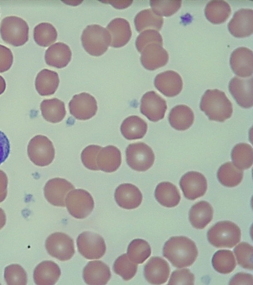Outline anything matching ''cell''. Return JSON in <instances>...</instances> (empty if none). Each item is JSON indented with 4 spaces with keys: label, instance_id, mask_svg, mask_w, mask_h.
I'll return each instance as SVG.
<instances>
[{
    "label": "cell",
    "instance_id": "25",
    "mask_svg": "<svg viewBox=\"0 0 253 285\" xmlns=\"http://www.w3.org/2000/svg\"><path fill=\"white\" fill-rule=\"evenodd\" d=\"M71 50L66 44L57 42L50 46L45 53V61L49 66L58 68L66 66L70 61Z\"/></svg>",
    "mask_w": 253,
    "mask_h": 285
},
{
    "label": "cell",
    "instance_id": "24",
    "mask_svg": "<svg viewBox=\"0 0 253 285\" xmlns=\"http://www.w3.org/2000/svg\"><path fill=\"white\" fill-rule=\"evenodd\" d=\"M61 271L58 265L52 261H44L39 264L34 272V280L38 285H53L58 280Z\"/></svg>",
    "mask_w": 253,
    "mask_h": 285
},
{
    "label": "cell",
    "instance_id": "49",
    "mask_svg": "<svg viewBox=\"0 0 253 285\" xmlns=\"http://www.w3.org/2000/svg\"><path fill=\"white\" fill-rule=\"evenodd\" d=\"M229 285H251L253 284V278L251 274L238 273L230 280Z\"/></svg>",
    "mask_w": 253,
    "mask_h": 285
},
{
    "label": "cell",
    "instance_id": "23",
    "mask_svg": "<svg viewBox=\"0 0 253 285\" xmlns=\"http://www.w3.org/2000/svg\"><path fill=\"white\" fill-rule=\"evenodd\" d=\"M111 41L110 46L114 48H120L125 46L131 36L129 23L123 18H115L107 26Z\"/></svg>",
    "mask_w": 253,
    "mask_h": 285
},
{
    "label": "cell",
    "instance_id": "7",
    "mask_svg": "<svg viewBox=\"0 0 253 285\" xmlns=\"http://www.w3.org/2000/svg\"><path fill=\"white\" fill-rule=\"evenodd\" d=\"M127 164L133 170L145 171L153 165L154 153L151 148L144 142L129 144L126 149Z\"/></svg>",
    "mask_w": 253,
    "mask_h": 285
},
{
    "label": "cell",
    "instance_id": "42",
    "mask_svg": "<svg viewBox=\"0 0 253 285\" xmlns=\"http://www.w3.org/2000/svg\"><path fill=\"white\" fill-rule=\"evenodd\" d=\"M234 251L238 264L245 269L252 270L253 246L247 242H242L235 247Z\"/></svg>",
    "mask_w": 253,
    "mask_h": 285
},
{
    "label": "cell",
    "instance_id": "1",
    "mask_svg": "<svg viewBox=\"0 0 253 285\" xmlns=\"http://www.w3.org/2000/svg\"><path fill=\"white\" fill-rule=\"evenodd\" d=\"M163 253L174 267L183 268L193 264L198 251L193 240L184 236H175L165 243Z\"/></svg>",
    "mask_w": 253,
    "mask_h": 285
},
{
    "label": "cell",
    "instance_id": "8",
    "mask_svg": "<svg viewBox=\"0 0 253 285\" xmlns=\"http://www.w3.org/2000/svg\"><path fill=\"white\" fill-rule=\"evenodd\" d=\"M65 204L72 216L77 219H84L92 212L94 201L92 196L86 190L74 189L67 195Z\"/></svg>",
    "mask_w": 253,
    "mask_h": 285
},
{
    "label": "cell",
    "instance_id": "40",
    "mask_svg": "<svg viewBox=\"0 0 253 285\" xmlns=\"http://www.w3.org/2000/svg\"><path fill=\"white\" fill-rule=\"evenodd\" d=\"M137 265L132 262L126 254L120 256L115 261L113 270L115 273L120 275L124 280L131 279L136 274Z\"/></svg>",
    "mask_w": 253,
    "mask_h": 285
},
{
    "label": "cell",
    "instance_id": "32",
    "mask_svg": "<svg viewBox=\"0 0 253 285\" xmlns=\"http://www.w3.org/2000/svg\"><path fill=\"white\" fill-rule=\"evenodd\" d=\"M40 108L43 118L52 123L61 121L66 114L64 103L57 98L42 100Z\"/></svg>",
    "mask_w": 253,
    "mask_h": 285
},
{
    "label": "cell",
    "instance_id": "10",
    "mask_svg": "<svg viewBox=\"0 0 253 285\" xmlns=\"http://www.w3.org/2000/svg\"><path fill=\"white\" fill-rule=\"evenodd\" d=\"M77 243L79 252L87 259H99L106 252L104 239L94 232L82 233L77 238Z\"/></svg>",
    "mask_w": 253,
    "mask_h": 285
},
{
    "label": "cell",
    "instance_id": "33",
    "mask_svg": "<svg viewBox=\"0 0 253 285\" xmlns=\"http://www.w3.org/2000/svg\"><path fill=\"white\" fill-rule=\"evenodd\" d=\"M231 13L229 4L224 0L209 1L205 8V15L207 19L215 24L224 22Z\"/></svg>",
    "mask_w": 253,
    "mask_h": 285
},
{
    "label": "cell",
    "instance_id": "12",
    "mask_svg": "<svg viewBox=\"0 0 253 285\" xmlns=\"http://www.w3.org/2000/svg\"><path fill=\"white\" fill-rule=\"evenodd\" d=\"M167 109L166 100L153 91L146 93L142 97L140 112L151 121L163 119Z\"/></svg>",
    "mask_w": 253,
    "mask_h": 285
},
{
    "label": "cell",
    "instance_id": "50",
    "mask_svg": "<svg viewBox=\"0 0 253 285\" xmlns=\"http://www.w3.org/2000/svg\"><path fill=\"white\" fill-rule=\"evenodd\" d=\"M8 179L6 174L0 170V203L6 197L7 193Z\"/></svg>",
    "mask_w": 253,
    "mask_h": 285
},
{
    "label": "cell",
    "instance_id": "4",
    "mask_svg": "<svg viewBox=\"0 0 253 285\" xmlns=\"http://www.w3.org/2000/svg\"><path fill=\"white\" fill-rule=\"evenodd\" d=\"M241 236L239 227L229 221L217 222L207 233L209 242L218 248L233 247L240 241Z\"/></svg>",
    "mask_w": 253,
    "mask_h": 285
},
{
    "label": "cell",
    "instance_id": "51",
    "mask_svg": "<svg viewBox=\"0 0 253 285\" xmlns=\"http://www.w3.org/2000/svg\"><path fill=\"white\" fill-rule=\"evenodd\" d=\"M105 2H109L111 3L116 8H125L126 7L129 6L132 2V1H105Z\"/></svg>",
    "mask_w": 253,
    "mask_h": 285
},
{
    "label": "cell",
    "instance_id": "11",
    "mask_svg": "<svg viewBox=\"0 0 253 285\" xmlns=\"http://www.w3.org/2000/svg\"><path fill=\"white\" fill-rule=\"evenodd\" d=\"M70 113L78 120H88L94 116L97 110L95 98L87 93L75 95L69 103Z\"/></svg>",
    "mask_w": 253,
    "mask_h": 285
},
{
    "label": "cell",
    "instance_id": "22",
    "mask_svg": "<svg viewBox=\"0 0 253 285\" xmlns=\"http://www.w3.org/2000/svg\"><path fill=\"white\" fill-rule=\"evenodd\" d=\"M85 283L90 285H106L111 277L109 267L101 261L89 262L83 270Z\"/></svg>",
    "mask_w": 253,
    "mask_h": 285
},
{
    "label": "cell",
    "instance_id": "45",
    "mask_svg": "<svg viewBox=\"0 0 253 285\" xmlns=\"http://www.w3.org/2000/svg\"><path fill=\"white\" fill-rule=\"evenodd\" d=\"M102 147L90 145L86 147L81 153V159L84 166L91 170H99L97 165V156Z\"/></svg>",
    "mask_w": 253,
    "mask_h": 285
},
{
    "label": "cell",
    "instance_id": "14",
    "mask_svg": "<svg viewBox=\"0 0 253 285\" xmlns=\"http://www.w3.org/2000/svg\"><path fill=\"white\" fill-rule=\"evenodd\" d=\"M74 189L73 185L65 179L55 178L49 180L45 185L44 195L51 204L64 207L67 195Z\"/></svg>",
    "mask_w": 253,
    "mask_h": 285
},
{
    "label": "cell",
    "instance_id": "28",
    "mask_svg": "<svg viewBox=\"0 0 253 285\" xmlns=\"http://www.w3.org/2000/svg\"><path fill=\"white\" fill-rule=\"evenodd\" d=\"M194 120L193 111L184 104L174 106L169 115V121L171 126L178 131H184L189 128L193 124Z\"/></svg>",
    "mask_w": 253,
    "mask_h": 285
},
{
    "label": "cell",
    "instance_id": "16",
    "mask_svg": "<svg viewBox=\"0 0 253 285\" xmlns=\"http://www.w3.org/2000/svg\"><path fill=\"white\" fill-rule=\"evenodd\" d=\"M229 32L234 37L244 38L253 32V10L242 8L236 11L228 24Z\"/></svg>",
    "mask_w": 253,
    "mask_h": 285
},
{
    "label": "cell",
    "instance_id": "13",
    "mask_svg": "<svg viewBox=\"0 0 253 285\" xmlns=\"http://www.w3.org/2000/svg\"><path fill=\"white\" fill-rule=\"evenodd\" d=\"M179 185L185 197L191 200L203 196L207 189V182L201 173L190 171L182 176Z\"/></svg>",
    "mask_w": 253,
    "mask_h": 285
},
{
    "label": "cell",
    "instance_id": "38",
    "mask_svg": "<svg viewBox=\"0 0 253 285\" xmlns=\"http://www.w3.org/2000/svg\"><path fill=\"white\" fill-rule=\"evenodd\" d=\"M151 253V249L148 243L140 238L131 241L127 251L129 259L136 264L143 263L150 256Z\"/></svg>",
    "mask_w": 253,
    "mask_h": 285
},
{
    "label": "cell",
    "instance_id": "37",
    "mask_svg": "<svg viewBox=\"0 0 253 285\" xmlns=\"http://www.w3.org/2000/svg\"><path fill=\"white\" fill-rule=\"evenodd\" d=\"M212 265L217 272L227 274L236 267V262L233 252L229 250H219L213 255Z\"/></svg>",
    "mask_w": 253,
    "mask_h": 285
},
{
    "label": "cell",
    "instance_id": "29",
    "mask_svg": "<svg viewBox=\"0 0 253 285\" xmlns=\"http://www.w3.org/2000/svg\"><path fill=\"white\" fill-rule=\"evenodd\" d=\"M59 83V77L56 72L44 69L37 74L35 80V87L41 95L48 96L54 94Z\"/></svg>",
    "mask_w": 253,
    "mask_h": 285
},
{
    "label": "cell",
    "instance_id": "39",
    "mask_svg": "<svg viewBox=\"0 0 253 285\" xmlns=\"http://www.w3.org/2000/svg\"><path fill=\"white\" fill-rule=\"evenodd\" d=\"M57 37V31L50 23H40L34 29V40L40 46L46 47L50 46L56 41Z\"/></svg>",
    "mask_w": 253,
    "mask_h": 285
},
{
    "label": "cell",
    "instance_id": "53",
    "mask_svg": "<svg viewBox=\"0 0 253 285\" xmlns=\"http://www.w3.org/2000/svg\"><path fill=\"white\" fill-rule=\"evenodd\" d=\"M6 83L3 78L0 76V95L2 94L5 90Z\"/></svg>",
    "mask_w": 253,
    "mask_h": 285
},
{
    "label": "cell",
    "instance_id": "5",
    "mask_svg": "<svg viewBox=\"0 0 253 285\" xmlns=\"http://www.w3.org/2000/svg\"><path fill=\"white\" fill-rule=\"evenodd\" d=\"M0 33L2 40L15 47L24 45L29 38V26L22 18L7 16L3 18L0 25Z\"/></svg>",
    "mask_w": 253,
    "mask_h": 285
},
{
    "label": "cell",
    "instance_id": "20",
    "mask_svg": "<svg viewBox=\"0 0 253 285\" xmlns=\"http://www.w3.org/2000/svg\"><path fill=\"white\" fill-rule=\"evenodd\" d=\"M168 263L160 257H152L145 264L144 275L148 282L153 285L165 283L169 275Z\"/></svg>",
    "mask_w": 253,
    "mask_h": 285
},
{
    "label": "cell",
    "instance_id": "36",
    "mask_svg": "<svg viewBox=\"0 0 253 285\" xmlns=\"http://www.w3.org/2000/svg\"><path fill=\"white\" fill-rule=\"evenodd\" d=\"M233 164L240 170L250 168L253 162V150L250 144L240 143L236 144L231 152Z\"/></svg>",
    "mask_w": 253,
    "mask_h": 285
},
{
    "label": "cell",
    "instance_id": "15",
    "mask_svg": "<svg viewBox=\"0 0 253 285\" xmlns=\"http://www.w3.org/2000/svg\"><path fill=\"white\" fill-rule=\"evenodd\" d=\"M253 78L242 79L234 77L229 83V90L240 106L248 108L253 105Z\"/></svg>",
    "mask_w": 253,
    "mask_h": 285
},
{
    "label": "cell",
    "instance_id": "2",
    "mask_svg": "<svg viewBox=\"0 0 253 285\" xmlns=\"http://www.w3.org/2000/svg\"><path fill=\"white\" fill-rule=\"evenodd\" d=\"M200 107L210 120L218 122L229 119L233 112L231 101L223 92L217 89L207 90L205 92Z\"/></svg>",
    "mask_w": 253,
    "mask_h": 285
},
{
    "label": "cell",
    "instance_id": "27",
    "mask_svg": "<svg viewBox=\"0 0 253 285\" xmlns=\"http://www.w3.org/2000/svg\"><path fill=\"white\" fill-rule=\"evenodd\" d=\"M211 205L207 201L196 203L189 211V218L191 225L197 229H203L210 223L213 217Z\"/></svg>",
    "mask_w": 253,
    "mask_h": 285
},
{
    "label": "cell",
    "instance_id": "43",
    "mask_svg": "<svg viewBox=\"0 0 253 285\" xmlns=\"http://www.w3.org/2000/svg\"><path fill=\"white\" fill-rule=\"evenodd\" d=\"M181 0H150L152 9L157 14L162 16H170L180 7Z\"/></svg>",
    "mask_w": 253,
    "mask_h": 285
},
{
    "label": "cell",
    "instance_id": "44",
    "mask_svg": "<svg viewBox=\"0 0 253 285\" xmlns=\"http://www.w3.org/2000/svg\"><path fill=\"white\" fill-rule=\"evenodd\" d=\"M153 43L163 45V38L158 31L147 29L138 36L135 41V46L137 50L141 53L146 45Z\"/></svg>",
    "mask_w": 253,
    "mask_h": 285
},
{
    "label": "cell",
    "instance_id": "46",
    "mask_svg": "<svg viewBox=\"0 0 253 285\" xmlns=\"http://www.w3.org/2000/svg\"><path fill=\"white\" fill-rule=\"evenodd\" d=\"M194 275L188 269H177L172 273L168 284L194 285Z\"/></svg>",
    "mask_w": 253,
    "mask_h": 285
},
{
    "label": "cell",
    "instance_id": "41",
    "mask_svg": "<svg viewBox=\"0 0 253 285\" xmlns=\"http://www.w3.org/2000/svg\"><path fill=\"white\" fill-rule=\"evenodd\" d=\"M4 278L8 285H25L27 283L26 272L18 264H13L6 267Z\"/></svg>",
    "mask_w": 253,
    "mask_h": 285
},
{
    "label": "cell",
    "instance_id": "6",
    "mask_svg": "<svg viewBox=\"0 0 253 285\" xmlns=\"http://www.w3.org/2000/svg\"><path fill=\"white\" fill-rule=\"evenodd\" d=\"M27 153L29 159L35 165L43 167L52 162L55 149L52 142L47 137L39 135L29 141Z\"/></svg>",
    "mask_w": 253,
    "mask_h": 285
},
{
    "label": "cell",
    "instance_id": "19",
    "mask_svg": "<svg viewBox=\"0 0 253 285\" xmlns=\"http://www.w3.org/2000/svg\"><path fill=\"white\" fill-rule=\"evenodd\" d=\"M156 88L168 97L178 95L183 86L181 76L175 71L168 70L158 74L154 79Z\"/></svg>",
    "mask_w": 253,
    "mask_h": 285
},
{
    "label": "cell",
    "instance_id": "30",
    "mask_svg": "<svg viewBox=\"0 0 253 285\" xmlns=\"http://www.w3.org/2000/svg\"><path fill=\"white\" fill-rule=\"evenodd\" d=\"M155 196L160 204L167 207L177 206L181 198L177 187L168 182H162L157 185L155 191Z\"/></svg>",
    "mask_w": 253,
    "mask_h": 285
},
{
    "label": "cell",
    "instance_id": "35",
    "mask_svg": "<svg viewBox=\"0 0 253 285\" xmlns=\"http://www.w3.org/2000/svg\"><path fill=\"white\" fill-rule=\"evenodd\" d=\"M217 177L222 185L227 187H234L241 182L243 171L237 168L231 162H227L219 167Z\"/></svg>",
    "mask_w": 253,
    "mask_h": 285
},
{
    "label": "cell",
    "instance_id": "9",
    "mask_svg": "<svg viewBox=\"0 0 253 285\" xmlns=\"http://www.w3.org/2000/svg\"><path fill=\"white\" fill-rule=\"evenodd\" d=\"M45 247L50 256L62 261L69 260L75 253L73 240L63 233L49 235L45 241Z\"/></svg>",
    "mask_w": 253,
    "mask_h": 285
},
{
    "label": "cell",
    "instance_id": "18",
    "mask_svg": "<svg viewBox=\"0 0 253 285\" xmlns=\"http://www.w3.org/2000/svg\"><path fill=\"white\" fill-rule=\"evenodd\" d=\"M230 64L233 72L243 78L252 76L253 68V51L246 47H239L232 52Z\"/></svg>",
    "mask_w": 253,
    "mask_h": 285
},
{
    "label": "cell",
    "instance_id": "3",
    "mask_svg": "<svg viewBox=\"0 0 253 285\" xmlns=\"http://www.w3.org/2000/svg\"><path fill=\"white\" fill-rule=\"evenodd\" d=\"M81 41L88 53L99 56L106 51L110 45L111 38L106 29L99 25L92 24L87 26L84 30Z\"/></svg>",
    "mask_w": 253,
    "mask_h": 285
},
{
    "label": "cell",
    "instance_id": "34",
    "mask_svg": "<svg viewBox=\"0 0 253 285\" xmlns=\"http://www.w3.org/2000/svg\"><path fill=\"white\" fill-rule=\"evenodd\" d=\"M134 22L136 30L138 32L148 29L160 31L162 27L164 19L155 13L152 9H146L136 15Z\"/></svg>",
    "mask_w": 253,
    "mask_h": 285
},
{
    "label": "cell",
    "instance_id": "21",
    "mask_svg": "<svg viewBox=\"0 0 253 285\" xmlns=\"http://www.w3.org/2000/svg\"><path fill=\"white\" fill-rule=\"evenodd\" d=\"M115 198L119 206L126 209L138 207L142 200V195L137 187L131 184L119 185L115 192Z\"/></svg>",
    "mask_w": 253,
    "mask_h": 285
},
{
    "label": "cell",
    "instance_id": "52",
    "mask_svg": "<svg viewBox=\"0 0 253 285\" xmlns=\"http://www.w3.org/2000/svg\"><path fill=\"white\" fill-rule=\"evenodd\" d=\"M6 223V216L4 211L0 208V230L1 229Z\"/></svg>",
    "mask_w": 253,
    "mask_h": 285
},
{
    "label": "cell",
    "instance_id": "17",
    "mask_svg": "<svg viewBox=\"0 0 253 285\" xmlns=\"http://www.w3.org/2000/svg\"><path fill=\"white\" fill-rule=\"evenodd\" d=\"M140 61L143 67L154 70L165 66L169 60L167 51L163 45L153 43L146 45L141 52Z\"/></svg>",
    "mask_w": 253,
    "mask_h": 285
},
{
    "label": "cell",
    "instance_id": "47",
    "mask_svg": "<svg viewBox=\"0 0 253 285\" xmlns=\"http://www.w3.org/2000/svg\"><path fill=\"white\" fill-rule=\"evenodd\" d=\"M13 54L11 50L0 45V73L9 70L13 63Z\"/></svg>",
    "mask_w": 253,
    "mask_h": 285
},
{
    "label": "cell",
    "instance_id": "31",
    "mask_svg": "<svg viewBox=\"0 0 253 285\" xmlns=\"http://www.w3.org/2000/svg\"><path fill=\"white\" fill-rule=\"evenodd\" d=\"M147 130L146 122L140 117L135 115L126 118L121 126L122 134L129 140L142 138Z\"/></svg>",
    "mask_w": 253,
    "mask_h": 285
},
{
    "label": "cell",
    "instance_id": "26",
    "mask_svg": "<svg viewBox=\"0 0 253 285\" xmlns=\"http://www.w3.org/2000/svg\"><path fill=\"white\" fill-rule=\"evenodd\" d=\"M96 162L99 170L108 173L115 172L121 165V153L113 145L102 147L97 154Z\"/></svg>",
    "mask_w": 253,
    "mask_h": 285
},
{
    "label": "cell",
    "instance_id": "48",
    "mask_svg": "<svg viewBox=\"0 0 253 285\" xmlns=\"http://www.w3.org/2000/svg\"><path fill=\"white\" fill-rule=\"evenodd\" d=\"M10 150L9 141L4 133L0 131V165L8 157Z\"/></svg>",
    "mask_w": 253,
    "mask_h": 285
}]
</instances>
